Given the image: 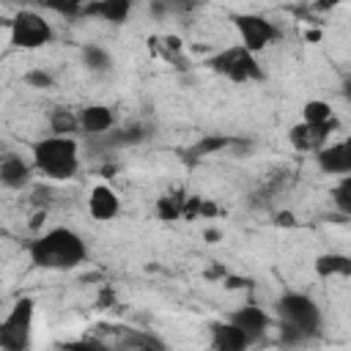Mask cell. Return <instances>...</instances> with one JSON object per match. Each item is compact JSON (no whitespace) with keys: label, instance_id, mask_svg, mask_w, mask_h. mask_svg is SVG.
<instances>
[{"label":"cell","instance_id":"cell-10","mask_svg":"<svg viewBox=\"0 0 351 351\" xmlns=\"http://www.w3.org/2000/svg\"><path fill=\"white\" fill-rule=\"evenodd\" d=\"M228 321H233L247 337L250 343H258L269 329H271V315L263 310V307H255V304H244L239 310H233L228 315Z\"/></svg>","mask_w":351,"mask_h":351},{"label":"cell","instance_id":"cell-22","mask_svg":"<svg viewBox=\"0 0 351 351\" xmlns=\"http://www.w3.org/2000/svg\"><path fill=\"white\" fill-rule=\"evenodd\" d=\"M156 214H159V219H165V222L178 219V217L184 214V197H178V195H165V197H159V200H156Z\"/></svg>","mask_w":351,"mask_h":351},{"label":"cell","instance_id":"cell-24","mask_svg":"<svg viewBox=\"0 0 351 351\" xmlns=\"http://www.w3.org/2000/svg\"><path fill=\"white\" fill-rule=\"evenodd\" d=\"M329 118H335V110L329 107V101L310 99V101L302 107V121H329Z\"/></svg>","mask_w":351,"mask_h":351},{"label":"cell","instance_id":"cell-29","mask_svg":"<svg viewBox=\"0 0 351 351\" xmlns=\"http://www.w3.org/2000/svg\"><path fill=\"white\" fill-rule=\"evenodd\" d=\"M219 236H222V233H219L217 228H211V230H206V239H208V241H217Z\"/></svg>","mask_w":351,"mask_h":351},{"label":"cell","instance_id":"cell-20","mask_svg":"<svg viewBox=\"0 0 351 351\" xmlns=\"http://www.w3.org/2000/svg\"><path fill=\"white\" fill-rule=\"evenodd\" d=\"M236 140L233 137H225V134H203L192 148H189V154L192 156H211V154H219V151H225V148H230Z\"/></svg>","mask_w":351,"mask_h":351},{"label":"cell","instance_id":"cell-28","mask_svg":"<svg viewBox=\"0 0 351 351\" xmlns=\"http://www.w3.org/2000/svg\"><path fill=\"white\" fill-rule=\"evenodd\" d=\"M346 0H315L313 3V11H332V8H337V5H343Z\"/></svg>","mask_w":351,"mask_h":351},{"label":"cell","instance_id":"cell-25","mask_svg":"<svg viewBox=\"0 0 351 351\" xmlns=\"http://www.w3.org/2000/svg\"><path fill=\"white\" fill-rule=\"evenodd\" d=\"M22 82L30 85V88H38V90L55 88V77H52L47 69H27V71L22 74Z\"/></svg>","mask_w":351,"mask_h":351},{"label":"cell","instance_id":"cell-1","mask_svg":"<svg viewBox=\"0 0 351 351\" xmlns=\"http://www.w3.org/2000/svg\"><path fill=\"white\" fill-rule=\"evenodd\" d=\"M27 255L36 269L71 271L88 261V244L77 230H71L66 225H55V228L38 233L27 244Z\"/></svg>","mask_w":351,"mask_h":351},{"label":"cell","instance_id":"cell-13","mask_svg":"<svg viewBox=\"0 0 351 351\" xmlns=\"http://www.w3.org/2000/svg\"><path fill=\"white\" fill-rule=\"evenodd\" d=\"M33 162L16 156V154H8L0 159V184L5 189H25L30 181H33Z\"/></svg>","mask_w":351,"mask_h":351},{"label":"cell","instance_id":"cell-7","mask_svg":"<svg viewBox=\"0 0 351 351\" xmlns=\"http://www.w3.org/2000/svg\"><path fill=\"white\" fill-rule=\"evenodd\" d=\"M233 27L239 33V44H244L255 55L280 38V27L263 14H236Z\"/></svg>","mask_w":351,"mask_h":351},{"label":"cell","instance_id":"cell-11","mask_svg":"<svg viewBox=\"0 0 351 351\" xmlns=\"http://www.w3.org/2000/svg\"><path fill=\"white\" fill-rule=\"evenodd\" d=\"M77 121H80V132L88 137L104 134L118 123L115 110L110 104H85L82 110H77Z\"/></svg>","mask_w":351,"mask_h":351},{"label":"cell","instance_id":"cell-3","mask_svg":"<svg viewBox=\"0 0 351 351\" xmlns=\"http://www.w3.org/2000/svg\"><path fill=\"white\" fill-rule=\"evenodd\" d=\"M33 167L49 181H71L80 173V143L71 134H47L33 143Z\"/></svg>","mask_w":351,"mask_h":351},{"label":"cell","instance_id":"cell-15","mask_svg":"<svg viewBox=\"0 0 351 351\" xmlns=\"http://www.w3.org/2000/svg\"><path fill=\"white\" fill-rule=\"evenodd\" d=\"M208 332H211V346L219 351H241V348L252 346L250 337L233 321H217V324H211Z\"/></svg>","mask_w":351,"mask_h":351},{"label":"cell","instance_id":"cell-9","mask_svg":"<svg viewBox=\"0 0 351 351\" xmlns=\"http://www.w3.org/2000/svg\"><path fill=\"white\" fill-rule=\"evenodd\" d=\"M315 165L326 176H346V173H351V143L348 140H337V143L321 145L315 151Z\"/></svg>","mask_w":351,"mask_h":351},{"label":"cell","instance_id":"cell-27","mask_svg":"<svg viewBox=\"0 0 351 351\" xmlns=\"http://www.w3.org/2000/svg\"><path fill=\"white\" fill-rule=\"evenodd\" d=\"M274 225L277 228H296V217L291 211H277L274 214Z\"/></svg>","mask_w":351,"mask_h":351},{"label":"cell","instance_id":"cell-6","mask_svg":"<svg viewBox=\"0 0 351 351\" xmlns=\"http://www.w3.org/2000/svg\"><path fill=\"white\" fill-rule=\"evenodd\" d=\"M33 318H36V302L30 296L16 299L8 310V315L0 321V348H5V351L27 348L30 335H33Z\"/></svg>","mask_w":351,"mask_h":351},{"label":"cell","instance_id":"cell-4","mask_svg":"<svg viewBox=\"0 0 351 351\" xmlns=\"http://www.w3.org/2000/svg\"><path fill=\"white\" fill-rule=\"evenodd\" d=\"M206 66L214 74H219V77H225L230 82H239V85H244V82H261L266 77L263 66L258 63V55L250 52L244 44H230V47L219 49L217 55L208 58Z\"/></svg>","mask_w":351,"mask_h":351},{"label":"cell","instance_id":"cell-12","mask_svg":"<svg viewBox=\"0 0 351 351\" xmlns=\"http://www.w3.org/2000/svg\"><path fill=\"white\" fill-rule=\"evenodd\" d=\"M88 214L99 222H110L121 214V197L110 184H96L88 192Z\"/></svg>","mask_w":351,"mask_h":351},{"label":"cell","instance_id":"cell-17","mask_svg":"<svg viewBox=\"0 0 351 351\" xmlns=\"http://www.w3.org/2000/svg\"><path fill=\"white\" fill-rule=\"evenodd\" d=\"M82 66L90 71V74H110L115 60L110 55V49H104L101 44H85L82 47Z\"/></svg>","mask_w":351,"mask_h":351},{"label":"cell","instance_id":"cell-19","mask_svg":"<svg viewBox=\"0 0 351 351\" xmlns=\"http://www.w3.org/2000/svg\"><path fill=\"white\" fill-rule=\"evenodd\" d=\"M49 132L52 134H77L80 132V121L77 112L69 107H52L49 110Z\"/></svg>","mask_w":351,"mask_h":351},{"label":"cell","instance_id":"cell-14","mask_svg":"<svg viewBox=\"0 0 351 351\" xmlns=\"http://www.w3.org/2000/svg\"><path fill=\"white\" fill-rule=\"evenodd\" d=\"M134 8V0H90L85 16H96L107 25H123Z\"/></svg>","mask_w":351,"mask_h":351},{"label":"cell","instance_id":"cell-21","mask_svg":"<svg viewBox=\"0 0 351 351\" xmlns=\"http://www.w3.org/2000/svg\"><path fill=\"white\" fill-rule=\"evenodd\" d=\"M332 203L343 217H351V173L340 176L337 186L332 189Z\"/></svg>","mask_w":351,"mask_h":351},{"label":"cell","instance_id":"cell-26","mask_svg":"<svg viewBox=\"0 0 351 351\" xmlns=\"http://www.w3.org/2000/svg\"><path fill=\"white\" fill-rule=\"evenodd\" d=\"M121 346H123V348H154V346L162 348V340H156V337H151V335H140V332L126 329V340H123Z\"/></svg>","mask_w":351,"mask_h":351},{"label":"cell","instance_id":"cell-5","mask_svg":"<svg viewBox=\"0 0 351 351\" xmlns=\"http://www.w3.org/2000/svg\"><path fill=\"white\" fill-rule=\"evenodd\" d=\"M55 30L44 14L33 8H22L8 19V41L14 49H41L52 44Z\"/></svg>","mask_w":351,"mask_h":351},{"label":"cell","instance_id":"cell-8","mask_svg":"<svg viewBox=\"0 0 351 351\" xmlns=\"http://www.w3.org/2000/svg\"><path fill=\"white\" fill-rule=\"evenodd\" d=\"M340 129V121L337 118H329V121H299L291 126L288 132V140L296 151L302 154H315L321 145L329 143V137Z\"/></svg>","mask_w":351,"mask_h":351},{"label":"cell","instance_id":"cell-18","mask_svg":"<svg viewBox=\"0 0 351 351\" xmlns=\"http://www.w3.org/2000/svg\"><path fill=\"white\" fill-rule=\"evenodd\" d=\"M200 5V0H151L148 3V14L154 19H165V16H181L189 14Z\"/></svg>","mask_w":351,"mask_h":351},{"label":"cell","instance_id":"cell-23","mask_svg":"<svg viewBox=\"0 0 351 351\" xmlns=\"http://www.w3.org/2000/svg\"><path fill=\"white\" fill-rule=\"evenodd\" d=\"M41 3L49 11L60 14V16H80V14H85V8H88L90 0H41Z\"/></svg>","mask_w":351,"mask_h":351},{"label":"cell","instance_id":"cell-2","mask_svg":"<svg viewBox=\"0 0 351 351\" xmlns=\"http://www.w3.org/2000/svg\"><path fill=\"white\" fill-rule=\"evenodd\" d=\"M274 313H277L280 340L285 346H304L324 326V313L318 302L304 291H285L277 299Z\"/></svg>","mask_w":351,"mask_h":351},{"label":"cell","instance_id":"cell-16","mask_svg":"<svg viewBox=\"0 0 351 351\" xmlns=\"http://www.w3.org/2000/svg\"><path fill=\"white\" fill-rule=\"evenodd\" d=\"M315 274L318 277H348L351 274V258L343 252H324L315 258Z\"/></svg>","mask_w":351,"mask_h":351}]
</instances>
